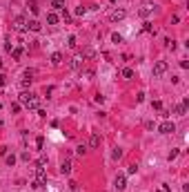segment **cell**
Here are the masks:
<instances>
[{
  "mask_svg": "<svg viewBox=\"0 0 189 192\" xmlns=\"http://www.w3.org/2000/svg\"><path fill=\"white\" fill-rule=\"evenodd\" d=\"M20 105L29 107V110H38V96L31 92H22L20 94Z\"/></svg>",
  "mask_w": 189,
  "mask_h": 192,
  "instance_id": "1",
  "label": "cell"
},
{
  "mask_svg": "<svg viewBox=\"0 0 189 192\" xmlns=\"http://www.w3.org/2000/svg\"><path fill=\"white\" fill-rule=\"evenodd\" d=\"M47 183V172L42 168H36V179H33V188H45Z\"/></svg>",
  "mask_w": 189,
  "mask_h": 192,
  "instance_id": "2",
  "label": "cell"
},
{
  "mask_svg": "<svg viewBox=\"0 0 189 192\" xmlns=\"http://www.w3.org/2000/svg\"><path fill=\"white\" fill-rule=\"evenodd\" d=\"M167 69H169L167 60H156V63H153V76H163Z\"/></svg>",
  "mask_w": 189,
  "mask_h": 192,
  "instance_id": "3",
  "label": "cell"
},
{
  "mask_svg": "<svg viewBox=\"0 0 189 192\" xmlns=\"http://www.w3.org/2000/svg\"><path fill=\"white\" fill-rule=\"evenodd\" d=\"M14 29L16 31H25L27 29V18L25 16H16L14 18Z\"/></svg>",
  "mask_w": 189,
  "mask_h": 192,
  "instance_id": "4",
  "label": "cell"
},
{
  "mask_svg": "<svg viewBox=\"0 0 189 192\" xmlns=\"http://www.w3.org/2000/svg\"><path fill=\"white\" fill-rule=\"evenodd\" d=\"M158 130H160V134H174V132H176V125H174L171 121H163Z\"/></svg>",
  "mask_w": 189,
  "mask_h": 192,
  "instance_id": "5",
  "label": "cell"
},
{
  "mask_svg": "<svg viewBox=\"0 0 189 192\" xmlns=\"http://www.w3.org/2000/svg\"><path fill=\"white\" fill-rule=\"evenodd\" d=\"M113 185H116V190H118V192H122L125 188H127V177H125V174H118L116 181H113Z\"/></svg>",
  "mask_w": 189,
  "mask_h": 192,
  "instance_id": "6",
  "label": "cell"
},
{
  "mask_svg": "<svg viewBox=\"0 0 189 192\" xmlns=\"http://www.w3.org/2000/svg\"><path fill=\"white\" fill-rule=\"evenodd\" d=\"M125 18V9H111L109 11V20L111 22H118V20H122Z\"/></svg>",
  "mask_w": 189,
  "mask_h": 192,
  "instance_id": "7",
  "label": "cell"
},
{
  "mask_svg": "<svg viewBox=\"0 0 189 192\" xmlns=\"http://www.w3.org/2000/svg\"><path fill=\"white\" fill-rule=\"evenodd\" d=\"M153 9H156V5H153V2H145V5H142V9H140V16H149Z\"/></svg>",
  "mask_w": 189,
  "mask_h": 192,
  "instance_id": "8",
  "label": "cell"
},
{
  "mask_svg": "<svg viewBox=\"0 0 189 192\" xmlns=\"http://www.w3.org/2000/svg\"><path fill=\"white\" fill-rule=\"evenodd\" d=\"M98 145H100V136H98V134H91V136H89V148L96 150Z\"/></svg>",
  "mask_w": 189,
  "mask_h": 192,
  "instance_id": "9",
  "label": "cell"
},
{
  "mask_svg": "<svg viewBox=\"0 0 189 192\" xmlns=\"http://www.w3.org/2000/svg\"><path fill=\"white\" fill-rule=\"evenodd\" d=\"M27 29H31V31H40V29H42V25H40V22L38 20H29V22H27Z\"/></svg>",
  "mask_w": 189,
  "mask_h": 192,
  "instance_id": "10",
  "label": "cell"
},
{
  "mask_svg": "<svg viewBox=\"0 0 189 192\" xmlns=\"http://www.w3.org/2000/svg\"><path fill=\"white\" fill-rule=\"evenodd\" d=\"M22 54H25V49H22V47H14V49H11V58H14V60H20Z\"/></svg>",
  "mask_w": 189,
  "mask_h": 192,
  "instance_id": "11",
  "label": "cell"
},
{
  "mask_svg": "<svg viewBox=\"0 0 189 192\" xmlns=\"http://www.w3.org/2000/svg\"><path fill=\"white\" fill-rule=\"evenodd\" d=\"M80 56H82V58H94V56H96V49L94 47H85Z\"/></svg>",
  "mask_w": 189,
  "mask_h": 192,
  "instance_id": "12",
  "label": "cell"
},
{
  "mask_svg": "<svg viewBox=\"0 0 189 192\" xmlns=\"http://www.w3.org/2000/svg\"><path fill=\"white\" fill-rule=\"evenodd\" d=\"M69 67L71 69H80V67H82V56H76V58L69 63Z\"/></svg>",
  "mask_w": 189,
  "mask_h": 192,
  "instance_id": "13",
  "label": "cell"
},
{
  "mask_svg": "<svg viewBox=\"0 0 189 192\" xmlns=\"http://www.w3.org/2000/svg\"><path fill=\"white\" fill-rule=\"evenodd\" d=\"M60 172H62V174H69V172H71V163H69V161H62V163H60Z\"/></svg>",
  "mask_w": 189,
  "mask_h": 192,
  "instance_id": "14",
  "label": "cell"
},
{
  "mask_svg": "<svg viewBox=\"0 0 189 192\" xmlns=\"http://www.w3.org/2000/svg\"><path fill=\"white\" fill-rule=\"evenodd\" d=\"M51 63H54V65H60L62 63V54L60 52H54V54H51Z\"/></svg>",
  "mask_w": 189,
  "mask_h": 192,
  "instance_id": "15",
  "label": "cell"
},
{
  "mask_svg": "<svg viewBox=\"0 0 189 192\" xmlns=\"http://www.w3.org/2000/svg\"><path fill=\"white\" fill-rule=\"evenodd\" d=\"M174 112H176L178 116H185V114H187V105H182V103H180V105H176V107H174Z\"/></svg>",
  "mask_w": 189,
  "mask_h": 192,
  "instance_id": "16",
  "label": "cell"
},
{
  "mask_svg": "<svg viewBox=\"0 0 189 192\" xmlns=\"http://www.w3.org/2000/svg\"><path fill=\"white\" fill-rule=\"evenodd\" d=\"M51 7L58 9V11H62V9H65V0H51Z\"/></svg>",
  "mask_w": 189,
  "mask_h": 192,
  "instance_id": "17",
  "label": "cell"
},
{
  "mask_svg": "<svg viewBox=\"0 0 189 192\" xmlns=\"http://www.w3.org/2000/svg\"><path fill=\"white\" fill-rule=\"evenodd\" d=\"M58 14H47V22H49V25H58Z\"/></svg>",
  "mask_w": 189,
  "mask_h": 192,
  "instance_id": "18",
  "label": "cell"
},
{
  "mask_svg": "<svg viewBox=\"0 0 189 192\" xmlns=\"http://www.w3.org/2000/svg\"><path fill=\"white\" fill-rule=\"evenodd\" d=\"M120 74H122V78H127V81H129V78H134V72H131L129 67H125V69L120 72Z\"/></svg>",
  "mask_w": 189,
  "mask_h": 192,
  "instance_id": "19",
  "label": "cell"
},
{
  "mask_svg": "<svg viewBox=\"0 0 189 192\" xmlns=\"http://www.w3.org/2000/svg\"><path fill=\"white\" fill-rule=\"evenodd\" d=\"M45 165H47V156H40V159L36 161V168H42L45 170Z\"/></svg>",
  "mask_w": 189,
  "mask_h": 192,
  "instance_id": "20",
  "label": "cell"
},
{
  "mask_svg": "<svg viewBox=\"0 0 189 192\" xmlns=\"http://www.w3.org/2000/svg\"><path fill=\"white\" fill-rule=\"evenodd\" d=\"M111 156H113L116 161H118V159H122V150H120V148H116V150L111 152Z\"/></svg>",
  "mask_w": 189,
  "mask_h": 192,
  "instance_id": "21",
  "label": "cell"
},
{
  "mask_svg": "<svg viewBox=\"0 0 189 192\" xmlns=\"http://www.w3.org/2000/svg\"><path fill=\"white\" fill-rule=\"evenodd\" d=\"M29 9H31V14H38V2L36 0H29Z\"/></svg>",
  "mask_w": 189,
  "mask_h": 192,
  "instance_id": "22",
  "label": "cell"
},
{
  "mask_svg": "<svg viewBox=\"0 0 189 192\" xmlns=\"http://www.w3.org/2000/svg\"><path fill=\"white\" fill-rule=\"evenodd\" d=\"M5 161H7V165H14V163H16V156L14 154H5Z\"/></svg>",
  "mask_w": 189,
  "mask_h": 192,
  "instance_id": "23",
  "label": "cell"
},
{
  "mask_svg": "<svg viewBox=\"0 0 189 192\" xmlns=\"http://www.w3.org/2000/svg\"><path fill=\"white\" fill-rule=\"evenodd\" d=\"M36 145H38V150H42V148H45V139L38 136V139H36Z\"/></svg>",
  "mask_w": 189,
  "mask_h": 192,
  "instance_id": "24",
  "label": "cell"
},
{
  "mask_svg": "<svg viewBox=\"0 0 189 192\" xmlns=\"http://www.w3.org/2000/svg\"><path fill=\"white\" fill-rule=\"evenodd\" d=\"M22 78H31V81H33V69H25V74H22Z\"/></svg>",
  "mask_w": 189,
  "mask_h": 192,
  "instance_id": "25",
  "label": "cell"
},
{
  "mask_svg": "<svg viewBox=\"0 0 189 192\" xmlns=\"http://www.w3.org/2000/svg\"><path fill=\"white\" fill-rule=\"evenodd\" d=\"M76 152H78V154H80V156H82V154H85V152H87V145H78V148H76Z\"/></svg>",
  "mask_w": 189,
  "mask_h": 192,
  "instance_id": "26",
  "label": "cell"
},
{
  "mask_svg": "<svg viewBox=\"0 0 189 192\" xmlns=\"http://www.w3.org/2000/svg\"><path fill=\"white\" fill-rule=\"evenodd\" d=\"M85 14H87V7H78L76 9V16H85Z\"/></svg>",
  "mask_w": 189,
  "mask_h": 192,
  "instance_id": "27",
  "label": "cell"
},
{
  "mask_svg": "<svg viewBox=\"0 0 189 192\" xmlns=\"http://www.w3.org/2000/svg\"><path fill=\"white\" fill-rule=\"evenodd\" d=\"M20 85H22V87H29V85H31V78H22Z\"/></svg>",
  "mask_w": 189,
  "mask_h": 192,
  "instance_id": "28",
  "label": "cell"
},
{
  "mask_svg": "<svg viewBox=\"0 0 189 192\" xmlns=\"http://www.w3.org/2000/svg\"><path fill=\"white\" fill-rule=\"evenodd\" d=\"M151 107H153V110H163V103H160V101H153Z\"/></svg>",
  "mask_w": 189,
  "mask_h": 192,
  "instance_id": "29",
  "label": "cell"
},
{
  "mask_svg": "<svg viewBox=\"0 0 189 192\" xmlns=\"http://www.w3.org/2000/svg\"><path fill=\"white\" fill-rule=\"evenodd\" d=\"M11 112H14V114H18V112H20V103H14V105H11Z\"/></svg>",
  "mask_w": 189,
  "mask_h": 192,
  "instance_id": "30",
  "label": "cell"
},
{
  "mask_svg": "<svg viewBox=\"0 0 189 192\" xmlns=\"http://www.w3.org/2000/svg\"><path fill=\"white\" fill-rule=\"evenodd\" d=\"M5 49H7V52H11V49H14V45H11V40H9V38L5 40Z\"/></svg>",
  "mask_w": 189,
  "mask_h": 192,
  "instance_id": "31",
  "label": "cell"
},
{
  "mask_svg": "<svg viewBox=\"0 0 189 192\" xmlns=\"http://www.w3.org/2000/svg\"><path fill=\"white\" fill-rule=\"evenodd\" d=\"M67 45H69V47L73 49V47H76V38H73V36H69V40H67Z\"/></svg>",
  "mask_w": 189,
  "mask_h": 192,
  "instance_id": "32",
  "label": "cell"
},
{
  "mask_svg": "<svg viewBox=\"0 0 189 192\" xmlns=\"http://www.w3.org/2000/svg\"><path fill=\"white\" fill-rule=\"evenodd\" d=\"M158 192H169V185H167V183H163V185H158Z\"/></svg>",
  "mask_w": 189,
  "mask_h": 192,
  "instance_id": "33",
  "label": "cell"
},
{
  "mask_svg": "<svg viewBox=\"0 0 189 192\" xmlns=\"http://www.w3.org/2000/svg\"><path fill=\"white\" fill-rule=\"evenodd\" d=\"M165 45H167L169 49H176V40H165Z\"/></svg>",
  "mask_w": 189,
  "mask_h": 192,
  "instance_id": "34",
  "label": "cell"
},
{
  "mask_svg": "<svg viewBox=\"0 0 189 192\" xmlns=\"http://www.w3.org/2000/svg\"><path fill=\"white\" fill-rule=\"evenodd\" d=\"M5 85H7V76L0 74V87H5Z\"/></svg>",
  "mask_w": 189,
  "mask_h": 192,
  "instance_id": "35",
  "label": "cell"
},
{
  "mask_svg": "<svg viewBox=\"0 0 189 192\" xmlns=\"http://www.w3.org/2000/svg\"><path fill=\"white\" fill-rule=\"evenodd\" d=\"M176 156H178V150H171V152H169V161H174Z\"/></svg>",
  "mask_w": 189,
  "mask_h": 192,
  "instance_id": "36",
  "label": "cell"
},
{
  "mask_svg": "<svg viewBox=\"0 0 189 192\" xmlns=\"http://www.w3.org/2000/svg\"><path fill=\"white\" fill-rule=\"evenodd\" d=\"M111 40H113V43H120V40H122V36H120V34H113Z\"/></svg>",
  "mask_w": 189,
  "mask_h": 192,
  "instance_id": "37",
  "label": "cell"
},
{
  "mask_svg": "<svg viewBox=\"0 0 189 192\" xmlns=\"http://www.w3.org/2000/svg\"><path fill=\"white\" fill-rule=\"evenodd\" d=\"M51 94H54V87H45V96H47V98H49Z\"/></svg>",
  "mask_w": 189,
  "mask_h": 192,
  "instance_id": "38",
  "label": "cell"
},
{
  "mask_svg": "<svg viewBox=\"0 0 189 192\" xmlns=\"http://www.w3.org/2000/svg\"><path fill=\"white\" fill-rule=\"evenodd\" d=\"M127 172H129V174H136V172H138V165H129Z\"/></svg>",
  "mask_w": 189,
  "mask_h": 192,
  "instance_id": "39",
  "label": "cell"
},
{
  "mask_svg": "<svg viewBox=\"0 0 189 192\" xmlns=\"http://www.w3.org/2000/svg\"><path fill=\"white\" fill-rule=\"evenodd\" d=\"M136 101H138V103H142V101H145V94H142V92L136 94Z\"/></svg>",
  "mask_w": 189,
  "mask_h": 192,
  "instance_id": "40",
  "label": "cell"
},
{
  "mask_svg": "<svg viewBox=\"0 0 189 192\" xmlns=\"http://www.w3.org/2000/svg\"><path fill=\"white\" fill-rule=\"evenodd\" d=\"M145 31H149V34L153 31V27H151V22H145Z\"/></svg>",
  "mask_w": 189,
  "mask_h": 192,
  "instance_id": "41",
  "label": "cell"
},
{
  "mask_svg": "<svg viewBox=\"0 0 189 192\" xmlns=\"http://www.w3.org/2000/svg\"><path fill=\"white\" fill-rule=\"evenodd\" d=\"M0 67H2V60H0Z\"/></svg>",
  "mask_w": 189,
  "mask_h": 192,
  "instance_id": "42",
  "label": "cell"
}]
</instances>
